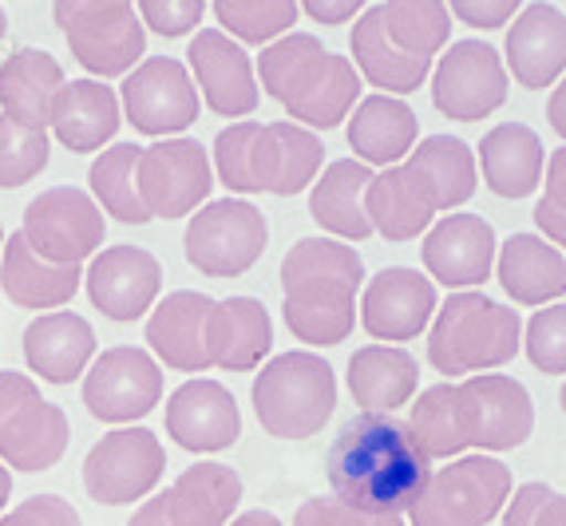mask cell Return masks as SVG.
<instances>
[{
    "instance_id": "cell-42",
    "label": "cell",
    "mask_w": 566,
    "mask_h": 526,
    "mask_svg": "<svg viewBox=\"0 0 566 526\" xmlns=\"http://www.w3.org/2000/svg\"><path fill=\"white\" fill-rule=\"evenodd\" d=\"M503 526H566V495L547 483H523L515 498H507Z\"/></svg>"
},
{
    "instance_id": "cell-8",
    "label": "cell",
    "mask_w": 566,
    "mask_h": 526,
    "mask_svg": "<svg viewBox=\"0 0 566 526\" xmlns=\"http://www.w3.org/2000/svg\"><path fill=\"white\" fill-rule=\"evenodd\" d=\"M523 337V320L515 309L483 293H452L440 305L428 337V360L436 372L460 376V372H483L515 360Z\"/></svg>"
},
{
    "instance_id": "cell-26",
    "label": "cell",
    "mask_w": 566,
    "mask_h": 526,
    "mask_svg": "<svg viewBox=\"0 0 566 526\" xmlns=\"http://www.w3.org/2000/svg\"><path fill=\"white\" fill-rule=\"evenodd\" d=\"M495 230L480 214H448L424 238V265L448 290H472L491 277L495 265Z\"/></svg>"
},
{
    "instance_id": "cell-7",
    "label": "cell",
    "mask_w": 566,
    "mask_h": 526,
    "mask_svg": "<svg viewBox=\"0 0 566 526\" xmlns=\"http://www.w3.org/2000/svg\"><path fill=\"white\" fill-rule=\"evenodd\" d=\"M258 75L270 99L310 127H337L360 95V75L349 56H337L313 32H285L258 56Z\"/></svg>"
},
{
    "instance_id": "cell-21",
    "label": "cell",
    "mask_w": 566,
    "mask_h": 526,
    "mask_svg": "<svg viewBox=\"0 0 566 526\" xmlns=\"http://www.w3.org/2000/svg\"><path fill=\"white\" fill-rule=\"evenodd\" d=\"M187 72L199 84L195 92H202V104L222 119H242L262 99L254 80V60L222 29H199L190 36Z\"/></svg>"
},
{
    "instance_id": "cell-14",
    "label": "cell",
    "mask_w": 566,
    "mask_h": 526,
    "mask_svg": "<svg viewBox=\"0 0 566 526\" xmlns=\"http://www.w3.org/2000/svg\"><path fill=\"white\" fill-rule=\"evenodd\" d=\"M24 242L52 265H80L95 257L107 238V218L80 187H48L24 207Z\"/></svg>"
},
{
    "instance_id": "cell-32",
    "label": "cell",
    "mask_w": 566,
    "mask_h": 526,
    "mask_svg": "<svg viewBox=\"0 0 566 526\" xmlns=\"http://www.w3.org/2000/svg\"><path fill=\"white\" fill-rule=\"evenodd\" d=\"M119 123L123 112L115 87L99 80H72L60 87L48 127L72 155H87V150H104V143H112L119 132Z\"/></svg>"
},
{
    "instance_id": "cell-52",
    "label": "cell",
    "mask_w": 566,
    "mask_h": 526,
    "mask_svg": "<svg viewBox=\"0 0 566 526\" xmlns=\"http://www.w3.org/2000/svg\"><path fill=\"white\" fill-rule=\"evenodd\" d=\"M4 29H9V20H4V9H0V40H4Z\"/></svg>"
},
{
    "instance_id": "cell-45",
    "label": "cell",
    "mask_w": 566,
    "mask_h": 526,
    "mask_svg": "<svg viewBox=\"0 0 566 526\" xmlns=\"http://www.w3.org/2000/svg\"><path fill=\"white\" fill-rule=\"evenodd\" d=\"M293 526H405L400 515H368V511L345 507L337 498H305L297 515H293Z\"/></svg>"
},
{
    "instance_id": "cell-50",
    "label": "cell",
    "mask_w": 566,
    "mask_h": 526,
    "mask_svg": "<svg viewBox=\"0 0 566 526\" xmlns=\"http://www.w3.org/2000/svg\"><path fill=\"white\" fill-rule=\"evenodd\" d=\"M227 526H282V518L274 515V511H245V515H238V518H230Z\"/></svg>"
},
{
    "instance_id": "cell-20",
    "label": "cell",
    "mask_w": 566,
    "mask_h": 526,
    "mask_svg": "<svg viewBox=\"0 0 566 526\" xmlns=\"http://www.w3.org/2000/svg\"><path fill=\"white\" fill-rule=\"evenodd\" d=\"M242 503V475L227 463H195L147 498L127 526H227Z\"/></svg>"
},
{
    "instance_id": "cell-16",
    "label": "cell",
    "mask_w": 566,
    "mask_h": 526,
    "mask_svg": "<svg viewBox=\"0 0 566 526\" xmlns=\"http://www.w3.org/2000/svg\"><path fill=\"white\" fill-rule=\"evenodd\" d=\"M139 198L151 218H187L202 207L214 187L210 155L199 139H159L139 150L135 167Z\"/></svg>"
},
{
    "instance_id": "cell-34",
    "label": "cell",
    "mask_w": 566,
    "mask_h": 526,
    "mask_svg": "<svg viewBox=\"0 0 566 526\" xmlns=\"http://www.w3.org/2000/svg\"><path fill=\"white\" fill-rule=\"evenodd\" d=\"M420 385V365L408 348L365 345L349 357V392L365 412L392 415Z\"/></svg>"
},
{
    "instance_id": "cell-29",
    "label": "cell",
    "mask_w": 566,
    "mask_h": 526,
    "mask_svg": "<svg viewBox=\"0 0 566 526\" xmlns=\"http://www.w3.org/2000/svg\"><path fill=\"white\" fill-rule=\"evenodd\" d=\"M64 64L44 48H17L0 64V107L4 119L29 127V132H48L52 123V104L64 87Z\"/></svg>"
},
{
    "instance_id": "cell-13",
    "label": "cell",
    "mask_w": 566,
    "mask_h": 526,
    "mask_svg": "<svg viewBox=\"0 0 566 526\" xmlns=\"http://www.w3.org/2000/svg\"><path fill=\"white\" fill-rule=\"evenodd\" d=\"M511 498V467L491 455H468L440 467L412 503V526H488Z\"/></svg>"
},
{
    "instance_id": "cell-53",
    "label": "cell",
    "mask_w": 566,
    "mask_h": 526,
    "mask_svg": "<svg viewBox=\"0 0 566 526\" xmlns=\"http://www.w3.org/2000/svg\"><path fill=\"white\" fill-rule=\"evenodd\" d=\"M558 404H563V412H566V385L558 388Z\"/></svg>"
},
{
    "instance_id": "cell-46",
    "label": "cell",
    "mask_w": 566,
    "mask_h": 526,
    "mask_svg": "<svg viewBox=\"0 0 566 526\" xmlns=\"http://www.w3.org/2000/svg\"><path fill=\"white\" fill-rule=\"evenodd\" d=\"M0 526H84L80 511L60 495H32L0 515Z\"/></svg>"
},
{
    "instance_id": "cell-44",
    "label": "cell",
    "mask_w": 566,
    "mask_h": 526,
    "mask_svg": "<svg viewBox=\"0 0 566 526\" xmlns=\"http://www.w3.org/2000/svg\"><path fill=\"white\" fill-rule=\"evenodd\" d=\"M135 12H139L143 29L159 32L167 40H179L199 29L202 17H207V4L202 0H143Z\"/></svg>"
},
{
    "instance_id": "cell-36",
    "label": "cell",
    "mask_w": 566,
    "mask_h": 526,
    "mask_svg": "<svg viewBox=\"0 0 566 526\" xmlns=\"http://www.w3.org/2000/svg\"><path fill=\"white\" fill-rule=\"evenodd\" d=\"M416 135H420L416 112L392 95H368L349 115V147L360 155L357 162L397 167L400 159L412 155Z\"/></svg>"
},
{
    "instance_id": "cell-6",
    "label": "cell",
    "mask_w": 566,
    "mask_h": 526,
    "mask_svg": "<svg viewBox=\"0 0 566 526\" xmlns=\"http://www.w3.org/2000/svg\"><path fill=\"white\" fill-rule=\"evenodd\" d=\"M325 147L297 123H230L214 139V170L234 194H302L317 182Z\"/></svg>"
},
{
    "instance_id": "cell-11",
    "label": "cell",
    "mask_w": 566,
    "mask_h": 526,
    "mask_svg": "<svg viewBox=\"0 0 566 526\" xmlns=\"http://www.w3.org/2000/svg\"><path fill=\"white\" fill-rule=\"evenodd\" d=\"M72 443L64 408L44 400L40 385L24 372H0V463L24 475L52 471Z\"/></svg>"
},
{
    "instance_id": "cell-12",
    "label": "cell",
    "mask_w": 566,
    "mask_h": 526,
    "mask_svg": "<svg viewBox=\"0 0 566 526\" xmlns=\"http://www.w3.org/2000/svg\"><path fill=\"white\" fill-rule=\"evenodd\" d=\"M270 222L245 198H218L195 210L182 234V254L207 277H242L265 254Z\"/></svg>"
},
{
    "instance_id": "cell-17",
    "label": "cell",
    "mask_w": 566,
    "mask_h": 526,
    "mask_svg": "<svg viewBox=\"0 0 566 526\" xmlns=\"http://www.w3.org/2000/svg\"><path fill=\"white\" fill-rule=\"evenodd\" d=\"M119 112L127 115L135 132L155 135V139L187 132L190 123H199V92H195L187 64L175 56L143 60L135 72L123 75Z\"/></svg>"
},
{
    "instance_id": "cell-49",
    "label": "cell",
    "mask_w": 566,
    "mask_h": 526,
    "mask_svg": "<svg viewBox=\"0 0 566 526\" xmlns=\"http://www.w3.org/2000/svg\"><path fill=\"white\" fill-rule=\"evenodd\" d=\"M547 119H551V127H555L558 135L566 139V80L563 84L551 92V104H547Z\"/></svg>"
},
{
    "instance_id": "cell-15",
    "label": "cell",
    "mask_w": 566,
    "mask_h": 526,
    "mask_svg": "<svg viewBox=\"0 0 566 526\" xmlns=\"http://www.w3.org/2000/svg\"><path fill=\"white\" fill-rule=\"evenodd\" d=\"M167 451L147 428H115L84 455V491L104 507H127L159 487Z\"/></svg>"
},
{
    "instance_id": "cell-25",
    "label": "cell",
    "mask_w": 566,
    "mask_h": 526,
    "mask_svg": "<svg viewBox=\"0 0 566 526\" xmlns=\"http://www.w3.org/2000/svg\"><path fill=\"white\" fill-rule=\"evenodd\" d=\"M214 309V297L199 290H175L159 301L147 317L143 340L151 345V353L175 372H207L210 353H207V320Z\"/></svg>"
},
{
    "instance_id": "cell-33",
    "label": "cell",
    "mask_w": 566,
    "mask_h": 526,
    "mask_svg": "<svg viewBox=\"0 0 566 526\" xmlns=\"http://www.w3.org/2000/svg\"><path fill=\"white\" fill-rule=\"evenodd\" d=\"M543 162H547V150L527 123H500L480 143L483 182L500 198L535 194L543 182Z\"/></svg>"
},
{
    "instance_id": "cell-2",
    "label": "cell",
    "mask_w": 566,
    "mask_h": 526,
    "mask_svg": "<svg viewBox=\"0 0 566 526\" xmlns=\"http://www.w3.org/2000/svg\"><path fill=\"white\" fill-rule=\"evenodd\" d=\"M408 428L428 460H452L468 448L511 451L535 432V404L515 376L483 372L420 392Z\"/></svg>"
},
{
    "instance_id": "cell-3",
    "label": "cell",
    "mask_w": 566,
    "mask_h": 526,
    "mask_svg": "<svg viewBox=\"0 0 566 526\" xmlns=\"http://www.w3.org/2000/svg\"><path fill=\"white\" fill-rule=\"evenodd\" d=\"M475 194V155L455 135H428L405 162L373 175L365 190L368 225L388 242H412L440 210Z\"/></svg>"
},
{
    "instance_id": "cell-27",
    "label": "cell",
    "mask_w": 566,
    "mask_h": 526,
    "mask_svg": "<svg viewBox=\"0 0 566 526\" xmlns=\"http://www.w3.org/2000/svg\"><path fill=\"white\" fill-rule=\"evenodd\" d=\"M507 67L523 87L543 92L566 72V12L555 4H527L507 29Z\"/></svg>"
},
{
    "instance_id": "cell-24",
    "label": "cell",
    "mask_w": 566,
    "mask_h": 526,
    "mask_svg": "<svg viewBox=\"0 0 566 526\" xmlns=\"http://www.w3.org/2000/svg\"><path fill=\"white\" fill-rule=\"evenodd\" d=\"M436 305V285L408 265H385L365 285L360 325L377 340H412L428 329Z\"/></svg>"
},
{
    "instance_id": "cell-35",
    "label": "cell",
    "mask_w": 566,
    "mask_h": 526,
    "mask_svg": "<svg viewBox=\"0 0 566 526\" xmlns=\"http://www.w3.org/2000/svg\"><path fill=\"white\" fill-rule=\"evenodd\" d=\"M495 277L515 305H547L566 293V257L547 238L511 234L500 250Z\"/></svg>"
},
{
    "instance_id": "cell-5",
    "label": "cell",
    "mask_w": 566,
    "mask_h": 526,
    "mask_svg": "<svg viewBox=\"0 0 566 526\" xmlns=\"http://www.w3.org/2000/svg\"><path fill=\"white\" fill-rule=\"evenodd\" d=\"M452 36V12L436 0H392L360 12L353 29L357 72L380 95H408L424 84L432 60Z\"/></svg>"
},
{
    "instance_id": "cell-38",
    "label": "cell",
    "mask_w": 566,
    "mask_h": 526,
    "mask_svg": "<svg viewBox=\"0 0 566 526\" xmlns=\"http://www.w3.org/2000/svg\"><path fill=\"white\" fill-rule=\"evenodd\" d=\"M139 150L143 147H135V143H115V147L99 150V159L87 170V182H92L87 194L95 198V207L127 225L151 222V214H147V207H143L139 198V182H135Z\"/></svg>"
},
{
    "instance_id": "cell-31",
    "label": "cell",
    "mask_w": 566,
    "mask_h": 526,
    "mask_svg": "<svg viewBox=\"0 0 566 526\" xmlns=\"http://www.w3.org/2000/svg\"><path fill=\"white\" fill-rule=\"evenodd\" d=\"M84 285L80 265H52L24 242V234H9L0 250V293L20 309H60Z\"/></svg>"
},
{
    "instance_id": "cell-47",
    "label": "cell",
    "mask_w": 566,
    "mask_h": 526,
    "mask_svg": "<svg viewBox=\"0 0 566 526\" xmlns=\"http://www.w3.org/2000/svg\"><path fill=\"white\" fill-rule=\"evenodd\" d=\"M452 12L463 20V24H472V29H503L511 20L520 17V0H455Z\"/></svg>"
},
{
    "instance_id": "cell-30",
    "label": "cell",
    "mask_w": 566,
    "mask_h": 526,
    "mask_svg": "<svg viewBox=\"0 0 566 526\" xmlns=\"http://www.w3.org/2000/svg\"><path fill=\"white\" fill-rule=\"evenodd\" d=\"M24 360L48 385H72L95 360V329L80 313H44L24 329Z\"/></svg>"
},
{
    "instance_id": "cell-10",
    "label": "cell",
    "mask_w": 566,
    "mask_h": 526,
    "mask_svg": "<svg viewBox=\"0 0 566 526\" xmlns=\"http://www.w3.org/2000/svg\"><path fill=\"white\" fill-rule=\"evenodd\" d=\"M52 20L64 32L72 56L99 84L135 72L147 52V29L127 0H60L52 4Z\"/></svg>"
},
{
    "instance_id": "cell-23",
    "label": "cell",
    "mask_w": 566,
    "mask_h": 526,
    "mask_svg": "<svg viewBox=\"0 0 566 526\" xmlns=\"http://www.w3.org/2000/svg\"><path fill=\"white\" fill-rule=\"evenodd\" d=\"M167 435L195 455L227 451L242 435V412L227 385L195 376L179 385L167 400Z\"/></svg>"
},
{
    "instance_id": "cell-18",
    "label": "cell",
    "mask_w": 566,
    "mask_h": 526,
    "mask_svg": "<svg viewBox=\"0 0 566 526\" xmlns=\"http://www.w3.org/2000/svg\"><path fill=\"white\" fill-rule=\"evenodd\" d=\"M163 400V368L147 348H104L84 372V404L99 423H132Z\"/></svg>"
},
{
    "instance_id": "cell-41",
    "label": "cell",
    "mask_w": 566,
    "mask_h": 526,
    "mask_svg": "<svg viewBox=\"0 0 566 526\" xmlns=\"http://www.w3.org/2000/svg\"><path fill=\"white\" fill-rule=\"evenodd\" d=\"M527 357L538 372L558 376L566 372V305H551L538 309L527 325Z\"/></svg>"
},
{
    "instance_id": "cell-4",
    "label": "cell",
    "mask_w": 566,
    "mask_h": 526,
    "mask_svg": "<svg viewBox=\"0 0 566 526\" xmlns=\"http://www.w3.org/2000/svg\"><path fill=\"white\" fill-rule=\"evenodd\" d=\"M277 277L293 337L322 348L349 340L357 325V290L365 282V262L353 245L333 238H302L282 257Z\"/></svg>"
},
{
    "instance_id": "cell-40",
    "label": "cell",
    "mask_w": 566,
    "mask_h": 526,
    "mask_svg": "<svg viewBox=\"0 0 566 526\" xmlns=\"http://www.w3.org/2000/svg\"><path fill=\"white\" fill-rule=\"evenodd\" d=\"M52 159L48 132H29L0 115V190H17L32 182Z\"/></svg>"
},
{
    "instance_id": "cell-9",
    "label": "cell",
    "mask_w": 566,
    "mask_h": 526,
    "mask_svg": "<svg viewBox=\"0 0 566 526\" xmlns=\"http://www.w3.org/2000/svg\"><path fill=\"white\" fill-rule=\"evenodd\" d=\"M250 400L274 440H310L337 408V376L317 353H282L254 376Z\"/></svg>"
},
{
    "instance_id": "cell-54",
    "label": "cell",
    "mask_w": 566,
    "mask_h": 526,
    "mask_svg": "<svg viewBox=\"0 0 566 526\" xmlns=\"http://www.w3.org/2000/svg\"><path fill=\"white\" fill-rule=\"evenodd\" d=\"M0 250H4V225H0Z\"/></svg>"
},
{
    "instance_id": "cell-28",
    "label": "cell",
    "mask_w": 566,
    "mask_h": 526,
    "mask_svg": "<svg viewBox=\"0 0 566 526\" xmlns=\"http://www.w3.org/2000/svg\"><path fill=\"white\" fill-rule=\"evenodd\" d=\"M274 348V320L258 297L214 301L207 320V353L210 368L227 372H254Z\"/></svg>"
},
{
    "instance_id": "cell-51",
    "label": "cell",
    "mask_w": 566,
    "mask_h": 526,
    "mask_svg": "<svg viewBox=\"0 0 566 526\" xmlns=\"http://www.w3.org/2000/svg\"><path fill=\"white\" fill-rule=\"evenodd\" d=\"M9 498H12V471L0 463V515H4V507H9Z\"/></svg>"
},
{
    "instance_id": "cell-22",
    "label": "cell",
    "mask_w": 566,
    "mask_h": 526,
    "mask_svg": "<svg viewBox=\"0 0 566 526\" xmlns=\"http://www.w3.org/2000/svg\"><path fill=\"white\" fill-rule=\"evenodd\" d=\"M87 297L107 320H139L163 290V265L143 245H107L84 273Z\"/></svg>"
},
{
    "instance_id": "cell-19",
    "label": "cell",
    "mask_w": 566,
    "mask_h": 526,
    "mask_svg": "<svg viewBox=\"0 0 566 526\" xmlns=\"http://www.w3.org/2000/svg\"><path fill=\"white\" fill-rule=\"evenodd\" d=\"M432 104L455 123L488 119L507 104V67L483 40H455L432 75Z\"/></svg>"
},
{
    "instance_id": "cell-43",
    "label": "cell",
    "mask_w": 566,
    "mask_h": 526,
    "mask_svg": "<svg viewBox=\"0 0 566 526\" xmlns=\"http://www.w3.org/2000/svg\"><path fill=\"white\" fill-rule=\"evenodd\" d=\"M535 225L547 234L551 245L566 250V147L551 150L547 159V187L535 202Z\"/></svg>"
},
{
    "instance_id": "cell-1",
    "label": "cell",
    "mask_w": 566,
    "mask_h": 526,
    "mask_svg": "<svg viewBox=\"0 0 566 526\" xmlns=\"http://www.w3.org/2000/svg\"><path fill=\"white\" fill-rule=\"evenodd\" d=\"M333 498L368 515H405L432 480L412 428L397 415H353L325 455Z\"/></svg>"
},
{
    "instance_id": "cell-48",
    "label": "cell",
    "mask_w": 566,
    "mask_h": 526,
    "mask_svg": "<svg viewBox=\"0 0 566 526\" xmlns=\"http://www.w3.org/2000/svg\"><path fill=\"white\" fill-rule=\"evenodd\" d=\"M297 9H302L305 17L317 20V24H345V20L357 17L365 4H360V0H305V4H297Z\"/></svg>"
},
{
    "instance_id": "cell-39",
    "label": "cell",
    "mask_w": 566,
    "mask_h": 526,
    "mask_svg": "<svg viewBox=\"0 0 566 526\" xmlns=\"http://www.w3.org/2000/svg\"><path fill=\"white\" fill-rule=\"evenodd\" d=\"M214 17L227 36H238L242 44H274L297 24L302 9L293 0H218Z\"/></svg>"
},
{
    "instance_id": "cell-37",
    "label": "cell",
    "mask_w": 566,
    "mask_h": 526,
    "mask_svg": "<svg viewBox=\"0 0 566 526\" xmlns=\"http://www.w3.org/2000/svg\"><path fill=\"white\" fill-rule=\"evenodd\" d=\"M373 182V170L357 159H337L325 167V175L310 190L313 222L349 242H365L373 234L365 214V190Z\"/></svg>"
}]
</instances>
